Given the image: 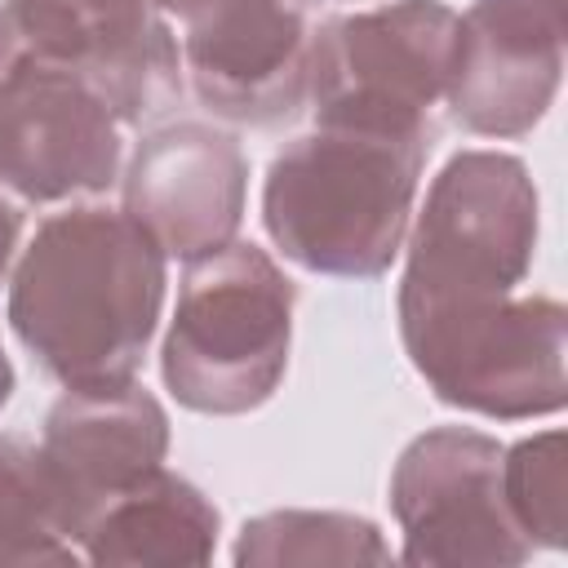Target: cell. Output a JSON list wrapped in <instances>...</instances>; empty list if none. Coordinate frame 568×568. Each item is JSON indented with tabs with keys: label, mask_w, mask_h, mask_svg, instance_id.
I'll use <instances>...</instances> for the list:
<instances>
[{
	"label": "cell",
	"mask_w": 568,
	"mask_h": 568,
	"mask_svg": "<svg viewBox=\"0 0 568 568\" xmlns=\"http://www.w3.org/2000/svg\"><path fill=\"white\" fill-rule=\"evenodd\" d=\"M293 306L297 284L248 240L186 262L160 351L169 395L204 417L262 408L288 368Z\"/></svg>",
	"instance_id": "obj_3"
},
{
	"label": "cell",
	"mask_w": 568,
	"mask_h": 568,
	"mask_svg": "<svg viewBox=\"0 0 568 568\" xmlns=\"http://www.w3.org/2000/svg\"><path fill=\"white\" fill-rule=\"evenodd\" d=\"M501 493L532 550L568 546V435L541 430L501 453Z\"/></svg>",
	"instance_id": "obj_17"
},
{
	"label": "cell",
	"mask_w": 568,
	"mask_h": 568,
	"mask_svg": "<svg viewBox=\"0 0 568 568\" xmlns=\"http://www.w3.org/2000/svg\"><path fill=\"white\" fill-rule=\"evenodd\" d=\"M320 0H191L182 71L191 93L231 124H280L311 89V13Z\"/></svg>",
	"instance_id": "obj_9"
},
{
	"label": "cell",
	"mask_w": 568,
	"mask_h": 568,
	"mask_svg": "<svg viewBox=\"0 0 568 568\" xmlns=\"http://www.w3.org/2000/svg\"><path fill=\"white\" fill-rule=\"evenodd\" d=\"M217 528V506L191 479L160 466L133 488L93 506L75 528V546L89 564L186 568L213 559Z\"/></svg>",
	"instance_id": "obj_14"
},
{
	"label": "cell",
	"mask_w": 568,
	"mask_h": 568,
	"mask_svg": "<svg viewBox=\"0 0 568 568\" xmlns=\"http://www.w3.org/2000/svg\"><path fill=\"white\" fill-rule=\"evenodd\" d=\"M537 253V186L506 151H457L430 182L413 226L399 293L497 297L515 293Z\"/></svg>",
	"instance_id": "obj_6"
},
{
	"label": "cell",
	"mask_w": 568,
	"mask_h": 568,
	"mask_svg": "<svg viewBox=\"0 0 568 568\" xmlns=\"http://www.w3.org/2000/svg\"><path fill=\"white\" fill-rule=\"evenodd\" d=\"M124 160L115 111L71 71L18 62L0 71V186L27 204H62L115 186Z\"/></svg>",
	"instance_id": "obj_10"
},
{
	"label": "cell",
	"mask_w": 568,
	"mask_h": 568,
	"mask_svg": "<svg viewBox=\"0 0 568 568\" xmlns=\"http://www.w3.org/2000/svg\"><path fill=\"white\" fill-rule=\"evenodd\" d=\"M462 53V18L444 0H390L328 18L311 40L315 124L430 133Z\"/></svg>",
	"instance_id": "obj_5"
},
{
	"label": "cell",
	"mask_w": 568,
	"mask_h": 568,
	"mask_svg": "<svg viewBox=\"0 0 568 568\" xmlns=\"http://www.w3.org/2000/svg\"><path fill=\"white\" fill-rule=\"evenodd\" d=\"M40 448L80 528L93 506L164 466L169 413L142 382L67 386V395L44 417Z\"/></svg>",
	"instance_id": "obj_13"
},
{
	"label": "cell",
	"mask_w": 568,
	"mask_h": 568,
	"mask_svg": "<svg viewBox=\"0 0 568 568\" xmlns=\"http://www.w3.org/2000/svg\"><path fill=\"white\" fill-rule=\"evenodd\" d=\"M501 453L484 430L435 426L390 470V510L404 532V564L515 568L532 555L501 493Z\"/></svg>",
	"instance_id": "obj_8"
},
{
	"label": "cell",
	"mask_w": 568,
	"mask_h": 568,
	"mask_svg": "<svg viewBox=\"0 0 568 568\" xmlns=\"http://www.w3.org/2000/svg\"><path fill=\"white\" fill-rule=\"evenodd\" d=\"M9 395H13V364H9V355L0 351V408L9 404Z\"/></svg>",
	"instance_id": "obj_19"
},
{
	"label": "cell",
	"mask_w": 568,
	"mask_h": 568,
	"mask_svg": "<svg viewBox=\"0 0 568 568\" xmlns=\"http://www.w3.org/2000/svg\"><path fill=\"white\" fill-rule=\"evenodd\" d=\"M13 248H18V213L0 200V284H4L9 266H13Z\"/></svg>",
	"instance_id": "obj_18"
},
{
	"label": "cell",
	"mask_w": 568,
	"mask_h": 568,
	"mask_svg": "<svg viewBox=\"0 0 568 568\" xmlns=\"http://www.w3.org/2000/svg\"><path fill=\"white\" fill-rule=\"evenodd\" d=\"M462 53L444 93L453 120L479 138H524L541 124L564 75L568 0H470Z\"/></svg>",
	"instance_id": "obj_11"
},
{
	"label": "cell",
	"mask_w": 568,
	"mask_h": 568,
	"mask_svg": "<svg viewBox=\"0 0 568 568\" xmlns=\"http://www.w3.org/2000/svg\"><path fill=\"white\" fill-rule=\"evenodd\" d=\"M178 18H182V13H178Z\"/></svg>",
	"instance_id": "obj_20"
},
{
	"label": "cell",
	"mask_w": 568,
	"mask_h": 568,
	"mask_svg": "<svg viewBox=\"0 0 568 568\" xmlns=\"http://www.w3.org/2000/svg\"><path fill=\"white\" fill-rule=\"evenodd\" d=\"M71 501L40 444L0 435V564H80Z\"/></svg>",
	"instance_id": "obj_15"
},
{
	"label": "cell",
	"mask_w": 568,
	"mask_h": 568,
	"mask_svg": "<svg viewBox=\"0 0 568 568\" xmlns=\"http://www.w3.org/2000/svg\"><path fill=\"white\" fill-rule=\"evenodd\" d=\"M240 568H324V564H386L382 528L346 510H266L235 537Z\"/></svg>",
	"instance_id": "obj_16"
},
{
	"label": "cell",
	"mask_w": 568,
	"mask_h": 568,
	"mask_svg": "<svg viewBox=\"0 0 568 568\" xmlns=\"http://www.w3.org/2000/svg\"><path fill=\"white\" fill-rule=\"evenodd\" d=\"M248 160L235 138L182 120L146 133L124 169V213L164 248V257H209L240 231Z\"/></svg>",
	"instance_id": "obj_12"
},
{
	"label": "cell",
	"mask_w": 568,
	"mask_h": 568,
	"mask_svg": "<svg viewBox=\"0 0 568 568\" xmlns=\"http://www.w3.org/2000/svg\"><path fill=\"white\" fill-rule=\"evenodd\" d=\"M44 62L80 75L120 124L182 93V49L160 0H4L0 71Z\"/></svg>",
	"instance_id": "obj_7"
},
{
	"label": "cell",
	"mask_w": 568,
	"mask_h": 568,
	"mask_svg": "<svg viewBox=\"0 0 568 568\" xmlns=\"http://www.w3.org/2000/svg\"><path fill=\"white\" fill-rule=\"evenodd\" d=\"M169 257L124 209H62L9 271V328L62 386L133 382L164 311Z\"/></svg>",
	"instance_id": "obj_1"
},
{
	"label": "cell",
	"mask_w": 568,
	"mask_h": 568,
	"mask_svg": "<svg viewBox=\"0 0 568 568\" xmlns=\"http://www.w3.org/2000/svg\"><path fill=\"white\" fill-rule=\"evenodd\" d=\"M399 342L435 399L493 422L550 417L568 399V311L555 297H395Z\"/></svg>",
	"instance_id": "obj_4"
},
{
	"label": "cell",
	"mask_w": 568,
	"mask_h": 568,
	"mask_svg": "<svg viewBox=\"0 0 568 568\" xmlns=\"http://www.w3.org/2000/svg\"><path fill=\"white\" fill-rule=\"evenodd\" d=\"M430 133L315 124L266 169L262 222L311 275L377 280L404 248Z\"/></svg>",
	"instance_id": "obj_2"
}]
</instances>
